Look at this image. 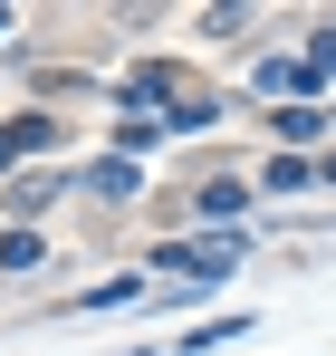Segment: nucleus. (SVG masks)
<instances>
[{"mask_svg":"<svg viewBox=\"0 0 336 356\" xmlns=\"http://www.w3.org/2000/svg\"><path fill=\"white\" fill-rule=\"evenodd\" d=\"M125 298H144V280H96V289L77 298V308H125Z\"/></svg>","mask_w":336,"mask_h":356,"instance_id":"nucleus-8","label":"nucleus"},{"mask_svg":"<svg viewBox=\"0 0 336 356\" xmlns=\"http://www.w3.org/2000/svg\"><path fill=\"white\" fill-rule=\"evenodd\" d=\"M308 77H317L308 58H269V67H260V87H308Z\"/></svg>","mask_w":336,"mask_h":356,"instance_id":"nucleus-9","label":"nucleus"},{"mask_svg":"<svg viewBox=\"0 0 336 356\" xmlns=\"http://www.w3.org/2000/svg\"><path fill=\"white\" fill-rule=\"evenodd\" d=\"M317 174V164H308V154H279V164H269V193H298V183Z\"/></svg>","mask_w":336,"mask_h":356,"instance_id":"nucleus-10","label":"nucleus"},{"mask_svg":"<svg viewBox=\"0 0 336 356\" xmlns=\"http://www.w3.org/2000/svg\"><path fill=\"white\" fill-rule=\"evenodd\" d=\"M154 125H173V135H202V125H221V106H212V97H173V116H154Z\"/></svg>","mask_w":336,"mask_h":356,"instance_id":"nucleus-3","label":"nucleus"},{"mask_svg":"<svg viewBox=\"0 0 336 356\" xmlns=\"http://www.w3.org/2000/svg\"><path fill=\"white\" fill-rule=\"evenodd\" d=\"M0 270H39V232H0Z\"/></svg>","mask_w":336,"mask_h":356,"instance_id":"nucleus-7","label":"nucleus"},{"mask_svg":"<svg viewBox=\"0 0 336 356\" xmlns=\"http://www.w3.org/2000/svg\"><path fill=\"white\" fill-rule=\"evenodd\" d=\"M240 327H250V318H240V308H230V318H202V327H192V337H183V356H202V347H230V337H240Z\"/></svg>","mask_w":336,"mask_h":356,"instance_id":"nucleus-5","label":"nucleus"},{"mask_svg":"<svg viewBox=\"0 0 336 356\" xmlns=\"http://www.w3.org/2000/svg\"><path fill=\"white\" fill-rule=\"evenodd\" d=\"M87 193H96V202H125V193H135V154H106V164L87 174Z\"/></svg>","mask_w":336,"mask_h":356,"instance_id":"nucleus-2","label":"nucleus"},{"mask_svg":"<svg viewBox=\"0 0 336 356\" xmlns=\"http://www.w3.org/2000/svg\"><path fill=\"white\" fill-rule=\"evenodd\" d=\"M49 193H58L49 174H19V183H10V193H0V212H39V202H49Z\"/></svg>","mask_w":336,"mask_h":356,"instance_id":"nucleus-6","label":"nucleus"},{"mask_svg":"<svg viewBox=\"0 0 336 356\" xmlns=\"http://www.w3.org/2000/svg\"><path fill=\"white\" fill-rule=\"evenodd\" d=\"M240 202H250V183H202V222H240Z\"/></svg>","mask_w":336,"mask_h":356,"instance_id":"nucleus-4","label":"nucleus"},{"mask_svg":"<svg viewBox=\"0 0 336 356\" xmlns=\"http://www.w3.org/2000/svg\"><path fill=\"white\" fill-rule=\"evenodd\" d=\"M10 154H29V145H19V125H0V164H10Z\"/></svg>","mask_w":336,"mask_h":356,"instance_id":"nucleus-11","label":"nucleus"},{"mask_svg":"<svg viewBox=\"0 0 336 356\" xmlns=\"http://www.w3.org/2000/svg\"><path fill=\"white\" fill-rule=\"evenodd\" d=\"M269 125H279V145H288V154H298V145H317V135H327V116H317V106H279V116H269Z\"/></svg>","mask_w":336,"mask_h":356,"instance_id":"nucleus-1","label":"nucleus"}]
</instances>
